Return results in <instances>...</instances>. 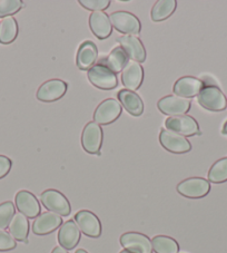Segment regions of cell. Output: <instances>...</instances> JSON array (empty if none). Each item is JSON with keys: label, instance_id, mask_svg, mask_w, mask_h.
I'll list each match as a JSON object with an SVG mask.
<instances>
[{"label": "cell", "instance_id": "6da1fadb", "mask_svg": "<svg viewBox=\"0 0 227 253\" xmlns=\"http://www.w3.org/2000/svg\"><path fill=\"white\" fill-rule=\"evenodd\" d=\"M197 100L200 106L211 112H222L227 107L225 95L216 85H204Z\"/></svg>", "mask_w": 227, "mask_h": 253}, {"label": "cell", "instance_id": "7a4b0ae2", "mask_svg": "<svg viewBox=\"0 0 227 253\" xmlns=\"http://www.w3.org/2000/svg\"><path fill=\"white\" fill-rule=\"evenodd\" d=\"M42 206L49 212H54L60 216H68L72 212V207L68 199L62 192L49 189L40 194Z\"/></svg>", "mask_w": 227, "mask_h": 253}, {"label": "cell", "instance_id": "3957f363", "mask_svg": "<svg viewBox=\"0 0 227 253\" xmlns=\"http://www.w3.org/2000/svg\"><path fill=\"white\" fill-rule=\"evenodd\" d=\"M109 19H111L113 27L117 32L125 35H130V36H136V35L141 34V20L132 12L123 10L115 11L109 15Z\"/></svg>", "mask_w": 227, "mask_h": 253}, {"label": "cell", "instance_id": "277c9868", "mask_svg": "<svg viewBox=\"0 0 227 253\" xmlns=\"http://www.w3.org/2000/svg\"><path fill=\"white\" fill-rule=\"evenodd\" d=\"M159 143L166 151L174 154H185L191 150V144L189 139L167 128L160 130Z\"/></svg>", "mask_w": 227, "mask_h": 253}, {"label": "cell", "instance_id": "5b68a950", "mask_svg": "<svg viewBox=\"0 0 227 253\" xmlns=\"http://www.w3.org/2000/svg\"><path fill=\"white\" fill-rule=\"evenodd\" d=\"M104 133L102 126L95 122H89L84 127L81 134L82 148L89 154L99 155L103 145Z\"/></svg>", "mask_w": 227, "mask_h": 253}, {"label": "cell", "instance_id": "8992f818", "mask_svg": "<svg viewBox=\"0 0 227 253\" xmlns=\"http://www.w3.org/2000/svg\"><path fill=\"white\" fill-rule=\"evenodd\" d=\"M165 126L167 129L174 130L183 136H195V135L200 134L199 125L194 117L189 115H177V116H169L165 121Z\"/></svg>", "mask_w": 227, "mask_h": 253}, {"label": "cell", "instance_id": "52a82bcc", "mask_svg": "<svg viewBox=\"0 0 227 253\" xmlns=\"http://www.w3.org/2000/svg\"><path fill=\"white\" fill-rule=\"evenodd\" d=\"M88 80L95 87L104 90H111L117 87L118 80L116 74L100 64L94 65L88 71Z\"/></svg>", "mask_w": 227, "mask_h": 253}, {"label": "cell", "instance_id": "ba28073f", "mask_svg": "<svg viewBox=\"0 0 227 253\" xmlns=\"http://www.w3.org/2000/svg\"><path fill=\"white\" fill-rule=\"evenodd\" d=\"M121 104L115 98H107L99 104L94 113V122L98 125H109L118 120L121 114Z\"/></svg>", "mask_w": 227, "mask_h": 253}, {"label": "cell", "instance_id": "9c48e42d", "mask_svg": "<svg viewBox=\"0 0 227 253\" xmlns=\"http://www.w3.org/2000/svg\"><path fill=\"white\" fill-rule=\"evenodd\" d=\"M211 191V183L203 177H189L177 185V192L189 199H202Z\"/></svg>", "mask_w": 227, "mask_h": 253}, {"label": "cell", "instance_id": "30bf717a", "mask_svg": "<svg viewBox=\"0 0 227 253\" xmlns=\"http://www.w3.org/2000/svg\"><path fill=\"white\" fill-rule=\"evenodd\" d=\"M191 102L189 98L181 97L177 95H168L160 98L157 103L158 110L165 115L177 116L185 115L190 110Z\"/></svg>", "mask_w": 227, "mask_h": 253}, {"label": "cell", "instance_id": "8fae6325", "mask_svg": "<svg viewBox=\"0 0 227 253\" xmlns=\"http://www.w3.org/2000/svg\"><path fill=\"white\" fill-rule=\"evenodd\" d=\"M68 89L66 82L62 80H49L40 85L37 90V99L43 103H52L64 97Z\"/></svg>", "mask_w": 227, "mask_h": 253}, {"label": "cell", "instance_id": "7c38bea8", "mask_svg": "<svg viewBox=\"0 0 227 253\" xmlns=\"http://www.w3.org/2000/svg\"><path fill=\"white\" fill-rule=\"evenodd\" d=\"M75 222L82 233L89 238H99L102 235V223L98 216L88 210H81L75 214Z\"/></svg>", "mask_w": 227, "mask_h": 253}, {"label": "cell", "instance_id": "4fadbf2b", "mask_svg": "<svg viewBox=\"0 0 227 253\" xmlns=\"http://www.w3.org/2000/svg\"><path fill=\"white\" fill-rule=\"evenodd\" d=\"M15 202L19 213L28 219H36L40 214V203L32 192L26 190L19 191L15 196Z\"/></svg>", "mask_w": 227, "mask_h": 253}, {"label": "cell", "instance_id": "5bb4252c", "mask_svg": "<svg viewBox=\"0 0 227 253\" xmlns=\"http://www.w3.org/2000/svg\"><path fill=\"white\" fill-rule=\"evenodd\" d=\"M119 241L125 250L133 253H152L151 241L143 233L126 232L121 235Z\"/></svg>", "mask_w": 227, "mask_h": 253}, {"label": "cell", "instance_id": "9a60e30c", "mask_svg": "<svg viewBox=\"0 0 227 253\" xmlns=\"http://www.w3.org/2000/svg\"><path fill=\"white\" fill-rule=\"evenodd\" d=\"M63 225V217L54 212L40 213L33 223V232L36 235H47Z\"/></svg>", "mask_w": 227, "mask_h": 253}, {"label": "cell", "instance_id": "2e32d148", "mask_svg": "<svg viewBox=\"0 0 227 253\" xmlns=\"http://www.w3.org/2000/svg\"><path fill=\"white\" fill-rule=\"evenodd\" d=\"M144 81V68L139 63L128 60L127 65L121 72V83L126 89L135 91L142 86Z\"/></svg>", "mask_w": 227, "mask_h": 253}, {"label": "cell", "instance_id": "e0dca14e", "mask_svg": "<svg viewBox=\"0 0 227 253\" xmlns=\"http://www.w3.org/2000/svg\"><path fill=\"white\" fill-rule=\"evenodd\" d=\"M117 42L120 43V47L130 59L137 63L145 62L147 55L141 39H138L136 36L124 35L117 38Z\"/></svg>", "mask_w": 227, "mask_h": 253}, {"label": "cell", "instance_id": "ac0fdd59", "mask_svg": "<svg viewBox=\"0 0 227 253\" xmlns=\"http://www.w3.org/2000/svg\"><path fill=\"white\" fill-rule=\"evenodd\" d=\"M80 238V230L76 224L75 220H68L60 226L58 232V242L60 247L66 249V250L75 249L79 243Z\"/></svg>", "mask_w": 227, "mask_h": 253}, {"label": "cell", "instance_id": "d6986e66", "mask_svg": "<svg viewBox=\"0 0 227 253\" xmlns=\"http://www.w3.org/2000/svg\"><path fill=\"white\" fill-rule=\"evenodd\" d=\"M204 82L193 76H184L177 80L174 84L173 91L174 94L184 98L195 97L199 94L204 87Z\"/></svg>", "mask_w": 227, "mask_h": 253}, {"label": "cell", "instance_id": "ffe728a7", "mask_svg": "<svg viewBox=\"0 0 227 253\" xmlns=\"http://www.w3.org/2000/svg\"><path fill=\"white\" fill-rule=\"evenodd\" d=\"M89 27L91 33L100 41L111 37L113 33V25L109 16L105 11L91 12L89 16Z\"/></svg>", "mask_w": 227, "mask_h": 253}, {"label": "cell", "instance_id": "44dd1931", "mask_svg": "<svg viewBox=\"0 0 227 253\" xmlns=\"http://www.w3.org/2000/svg\"><path fill=\"white\" fill-rule=\"evenodd\" d=\"M98 59V48L93 42H84L78 48L76 56V64L81 71H87L96 65Z\"/></svg>", "mask_w": 227, "mask_h": 253}, {"label": "cell", "instance_id": "7402d4cb", "mask_svg": "<svg viewBox=\"0 0 227 253\" xmlns=\"http://www.w3.org/2000/svg\"><path fill=\"white\" fill-rule=\"evenodd\" d=\"M118 99L121 105L130 115L141 116L144 113V102L141 96L135 91L128 89H121L118 91Z\"/></svg>", "mask_w": 227, "mask_h": 253}, {"label": "cell", "instance_id": "603a6c76", "mask_svg": "<svg viewBox=\"0 0 227 253\" xmlns=\"http://www.w3.org/2000/svg\"><path fill=\"white\" fill-rule=\"evenodd\" d=\"M128 63V56L126 55L124 49L121 47H115L109 53L107 57L102 58L98 64L104 65L107 68L111 69L114 74H118L123 72L126 65Z\"/></svg>", "mask_w": 227, "mask_h": 253}, {"label": "cell", "instance_id": "cb8c5ba5", "mask_svg": "<svg viewBox=\"0 0 227 253\" xmlns=\"http://www.w3.org/2000/svg\"><path fill=\"white\" fill-rule=\"evenodd\" d=\"M9 234L17 241L28 243V234H29V221L21 213H16L12 217L9 226Z\"/></svg>", "mask_w": 227, "mask_h": 253}, {"label": "cell", "instance_id": "d4e9b609", "mask_svg": "<svg viewBox=\"0 0 227 253\" xmlns=\"http://www.w3.org/2000/svg\"><path fill=\"white\" fill-rule=\"evenodd\" d=\"M177 8L176 0H158L151 8V17L155 23L164 21L174 14Z\"/></svg>", "mask_w": 227, "mask_h": 253}, {"label": "cell", "instance_id": "484cf974", "mask_svg": "<svg viewBox=\"0 0 227 253\" xmlns=\"http://www.w3.org/2000/svg\"><path fill=\"white\" fill-rule=\"evenodd\" d=\"M18 23L14 17H6L0 21V43H11L18 36Z\"/></svg>", "mask_w": 227, "mask_h": 253}, {"label": "cell", "instance_id": "4316f807", "mask_svg": "<svg viewBox=\"0 0 227 253\" xmlns=\"http://www.w3.org/2000/svg\"><path fill=\"white\" fill-rule=\"evenodd\" d=\"M152 251L155 253H178L180 244L175 239L166 235H156L151 240Z\"/></svg>", "mask_w": 227, "mask_h": 253}, {"label": "cell", "instance_id": "83f0119b", "mask_svg": "<svg viewBox=\"0 0 227 253\" xmlns=\"http://www.w3.org/2000/svg\"><path fill=\"white\" fill-rule=\"evenodd\" d=\"M208 182L221 184L227 181V156L216 161L208 171Z\"/></svg>", "mask_w": 227, "mask_h": 253}, {"label": "cell", "instance_id": "f1b7e54d", "mask_svg": "<svg viewBox=\"0 0 227 253\" xmlns=\"http://www.w3.org/2000/svg\"><path fill=\"white\" fill-rule=\"evenodd\" d=\"M16 214L14 203L10 201L0 204V230H5L9 226L12 217Z\"/></svg>", "mask_w": 227, "mask_h": 253}, {"label": "cell", "instance_id": "f546056e", "mask_svg": "<svg viewBox=\"0 0 227 253\" xmlns=\"http://www.w3.org/2000/svg\"><path fill=\"white\" fill-rule=\"evenodd\" d=\"M24 7L21 0H0V18L11 17Z\"/></svg>", "mask_w": 227, "mask_h": 253}, {"label": "cell", "instance_id": "4dcf8cb0", "mask_svg": "<svg viewBox=\"0 0 227 253\" xmlns=\"http://www.w3.org/2000/svg\"><path fill=\"white\" fill-rule=\"evenodd\" d=\"M80 5L86 9L95 11H104L111 6V0H79Z\"/></svg>", "mask_w": 227, "mask_h": 253}, {"label": "cell", "instance_id": "1f68e13d", "mask_svg": "<svg viewBox=\"0 0 227 253\" xmlns=\"http://www.w3.org/2000/svg\"><path fill=\"white\" fill-rule=\"evenodd\" d=\"M16 240L9 233H7L6 231L0 230V252L11 251L16 249Z\"/></svg>", "mask_w": 227, "mask_h": 253}, {"label": "cell", "instance_id": "d6a6232c", "mask_svg": "<svg viewBox=\"0 0 227 253\" xmlns=\"http://www.w3.org/2000/svg\"><path fill=\"white\" fill-rule=\"evenodd\" d=\"M12 167V162L9 158L5 155H0V180L8 175Z\"/></svg>", "mask_w": 227, "mask_h": 253}, {"label": "cell", "instance_id": "836d02e7", "mask_svg": "<svg viewBox=\"0 0 227 253\" xmlns=\"http://www.w3.org/2000/svg\"><path fill=\"white\" fill-rule=\"evenodd\" d=\"M51 253H69V252L66 250V249H64L63 247L59 246V247H56L54 250L51 251Z\"/></svg>", "mask_w": 227, "mask_h": 253}, {"label": "cell", "instance_id": "e575fe53", "mask_svg": "<svg viewBox=\"0 0 227 253\" xmlns=\"http://www.w3.org/2000/svg\"><path fill=\"white\" fill-rule=\"evenodd\" d=\"M223 134H225V135H227V121L225 122V124H224V126H223Z\"/></svg>", "mask_w": 227, "mask_h": 253}, {"label": "cell", "instance_id": "d590c367", "mask_svg": "<svg viewBox=\"0 0 227 253\" xmlns=\"http://www.w3.org/2000/svg\"><path fill=\"white\" fill-rule=\"evenodd\" d=\"M75 253H88V252H87L86 250H84V249H78V250Z\"/></svg>", "mask_w": 227, "mask_h": 253}, {"label": "cell", "instance_id": "8d00e7d4", "mask_svg": "<svg viewBox=\"0 0 227 253\" xmlns=\"http://www.w3.org/2000/svg\"><path fill=\"white\" fill-rule=\"evenodd\" d=\"M119 253H133V252H130V251H127V250H123L121 252H119Z\"/></svg>", "mask_w": 227, "mask_h": 253}]
</instances>
